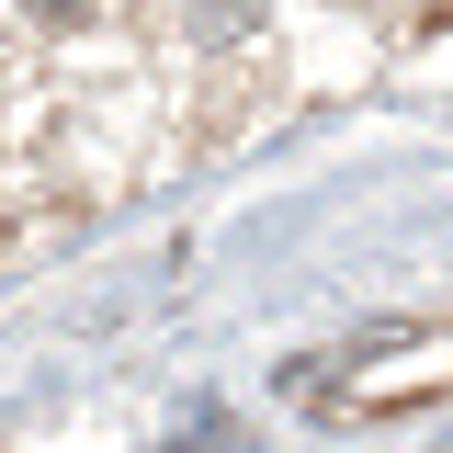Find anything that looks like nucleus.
I'll list each match as a JSON object with an SVG mask.
<instances>
[{
  "instance_id": "nucleus-1",
  "label": "nucleus",
  "mask_w": 453,
  "mask_h": 453,
  "mask_svg": "<svg viewBox=\"0 0 453 453\" xmlns=\"http://www.w3.org/2000/svg\"><path fill=\"white\" fill-rule=\"evenodd\" d=\"M386 363H408V374H363V386H329V408H408L419 386H453V329H442V340H408V351H386Z\"/></svg>"
},
{
  "instance_id": "nucleus-2",
  "label": "nucleus",
  "mask_w": 453,
  "mask_h": 453,
  "mask_svg": "<svg viewBox=\"0 0 453 453\" xmlns=\"http://www.w3.org/2000/svg\"><path fill=\"white\" fill-rule=\"evenodd\" d=\"M204 12V35H238V23H261V0H193Z\"/></svg>"
},
{
  "instance_id": "nucleus-3",
  "label": "nucleus",
  "mask_w": 453,
  "mask_h": 453,
  "mask_svg": "<svg viewBox=\"0 0 453 453\" xmlns=\"http://www.w3.org/2000/svg\"><path fill=\"white\" fill-rule=\"evenodd\" d=\"M35 12H46V23H80V12H91V0H35Z\"/></svg>"
}]
</instances>
